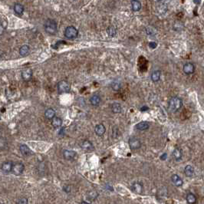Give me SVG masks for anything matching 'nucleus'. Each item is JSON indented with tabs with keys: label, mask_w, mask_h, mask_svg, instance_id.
<instances>
[{
	"label": "nucleus",
	"mask_w": 204,
	"mask_h": 204,
	"mask_svg": "<svg viewBox=\"0 0 204 204\" xmlns=\"http://www.w3.org/2000/svg\"><path fill=\"white\" fill-rule=\"evenodd\" d=\"M45 118H46L47 119L52 120V119L55 117V111L52 108L47 109L45 112Z\"/></svg>",
	"instance_id": "obj_22"
},
{
	"label": "nucleus",
	"mask_w": 204,
	"mask_h": 204,
	"mask_svg": "<svg viewBox=\"0 0 204 204\" xmlns=\"http://www.w3.org/2000/svg\"><path fill=\"white\" fill-rule=\"evenodd\" d=\"M76 155V153L73 151V150H65L63 152V156L65 160H71L72 159H74V157Z\"/></svg>",
	"instance_id": "obj_15"
},
{
	"label": "nucleus",
	"mask_w": 204,
	"mask_h": 204,
	"mask_svg": "<svg viewBox=\"0 0 204 204\" xmlns=\"http://www.w3.org/2000/svg\"><path fill=\"white\" fill-rule=\"evenodd\" d=\"M81 147L82 148V150L87 152H90L94 150V145L92 144V143L89 140H84L83 142L81 144Z\"/></svg>",
	"instance_id": "obj_9"
},
{
	"label": "nucleus",
	"mask_w": 204,
	"mask_h": 204,
	"mask_svg": "<svg viewBox=\"0 0 204 204\" xmlns=\"http://www.w3.org/2000/svg\"><path fill=\"white\" fill-rule=\"evenodd\" d=\"M101 97L98 94H94L91 96V98H90V102L93 106H98L99 105V104L101 103Z\"/></svg>",
	"instance_id": "obj_18"
},
{
	"label": "nucleus",
	"mask_w": 204,
	"mask_h": 204,
	"mask_svg": "<svg viewBox=\"0 0 204 204\" xmlns=\"http://www.w3.org/2000/svg\"><path fill=\"white\" fill-rule=\"evenodd\" d=\"M13 167V163L12 161H5L2 164V170L5 173H9L12 171Z\"/></svg>",
	"instance_id": "obj_10"
},
{
	"label": "nucleus",
	"mask_w": 204,
	"mask_h": 204,
	"mask_svg": "<svg viewBox=\"0 0 204 204\" xmlns=\"http://www.w3.org/2000/svg\"><path fill=\"white\" fill-rule=\"evenodd\" d=\"M128 144H129V147L132 150H138L141 147V142L140 139L135 137H131L129 138Z\"/></svg>",
	"instance_id": "obj_5"
},
{
	"label": "nucleus",
	"mask_w": 204,
	"mask_h": 204,
	"mask_svg": "<svg viewBox=\"0 0 204 204\" xmlns=\"http://www.w3.org/2000/svg\"><path fill=\"white\" fill-rule=\"evenodd\" d=\"M106 131V128L104 124H99L98 125L95 126L94 128V132L98 136H103Z\"/></svg>",
	"instance_id": "obj_13"
},
{
	"label": "nucleus",
	"mask_w": 204,
	"mask_h": 204,
	"mask_svg": "<svg viewBox=\"0 0 204 204\" xmlns=\"http://www.w3.org/2000/svg\"><path fill=\"white\" fill-rule=\"evenodd\" d=\"M107 33H108V36H110V37H115L116 35H117V30H116V29L114 26L111 25V26H109L107 29Z\"/></svg>",
	"instance_id": "obj_28"
},
{
	"label": "nucleus",
	"mask_w": 204,
	"mask_h": 204,
	"mask_svg": "<svg viewBox=\"0 0 204 204\" xmlns=\"http://www.w3.org/2000/svg\"><path fill=\"white\" fill-rule=\"evenodd\" d=\"M148 45H149V47H150V49H156L157 46V42H150V43L148 44Z\"/></svg>",
	"instance_id": "obj_33"
},
{
	"label": "nucleus",
	"mask_w": 204,
	"mask_h": 204,
	"mask_svg": "<svg viewBox=\"0 0 204 204\" xmlns=\"http://www.w3.org/2000/svg\"><path fill=\"white\" fill-rule=\"evenodd\" d=\"M7 147V142L5 138H0V150H5V148Z\"/></svg>",
	"instance_id": "obj_29"
},
{
	"label": "nucleus",
	"mask_w": 204,
	"mask_h": 204,
	"mask_svg": "<svg viewBox=\"0 0 204 204\" xmlns=\"http://www.w3.org/2000/svg\"><path fill=\"white\" fill-rule=\"evenodd\" d=\"M167 154L166 153H163V154L160 156V160H165L166 159H167Z\"/></svg>",
	"instance_id": "obj_34"
},
{
	"label": "nucleus",
	"mask_w": 204,
	"mask_h": 204,
	"mask_svg": "<svg viewBox=\"0 0 204 204\" xmlns=\"http://www.w3.org/2000/svg\"><path fill=\"white\" fill-rule=\"evenodd\" d=\"M111 87H112V88H113L114 91H118V90L121 88V84H120V83H118V82L115 81V82L112 83Z\"/></svg>",
	"instance_id": "obj_31"
},
{
	"label": "nucleus",
	"mask_w": 204,
	"mask_h": 204,
	"mask_svg": "<svg viewBox=\"0 0 204 204\" xmlns=\"http://www.w3.org/2000/svg\"><path fill=\"white\" fill-rule=\"evenodd\" d=\"M183 71L186 74H192L195 71V65L191 62H187L183 65Z\"/></svg>",
	"instance_id": "obj_7"
},
{
	"label": "nucleus",
	"mask_w": 204,
	"mask_h": 204,
	"mask_svg": "<svg viewBox=\"0 0 204 204\" xmlns=\"http://www.w3.org/2000/svg\"><path fill=\"white\" fill-rule=\"evenodd\" d=\"M160 77H161V71L157 70V71H153L151 74V80L153 82H157V81H160Z\"/></svg>",
	"instance_id": "obj_21"
},
{
	"label": "nucleus",
	"mask_w": 204,
	"mask_h": 204,
	"mask_svg": "<svg viewBox=\"0 0 204 204\" xmlns=\"http://www.w3.org/2000/svg\"><path fill=\"white\" fill-rule=\"evenodd\" d=\"M135 128L139 130H146L150 128V124L147 121H141L135 126Z\"/></svg>",
	"instance_id": "obj_17"
},
{
	"label": "nucleus",
	"mask_w": 204,
	"mask_h": 204,
	"mask_svg": "<svg viewBox=\"0 0 204 204\" xmlns=\"http://www.w3.org/2000/svg\"><path fill=\"white\" fill-rule=\"evenodd\" d=\"M29 45H22L19 49V54H21L22 56H26V55H28V54L29 53Z\"/></svg>",
	"instance_id": "obj_25"
},
{
	"label": "nucleus",
	"mask_w": 204,
	"mask_h": 204,
	"mask_svg": "<svg viewBox=\"0 0 204 204\" xmlns=\"http://www.w3.org/2000/svg\"><path fill=\"white\" fill-rule=\"evenodd\" d=\"M185 175L188 177H191L194 174V168L191 165H187L184 168Z\"/></svg>",
	"instance_id": "obj_19"
},
{
	"label": "nucleus",
	"mask_w": 204,
	"mask_h": 204,
	"mask_svg": "<svg viewBox=\"0 0 204 204\" xmlns=\"http://www.w3.org/2000/svg\"><path fill=\"white\" fill-rule=\"evenodd\" d=\"M187 201L189 204H195L197 203V197L193 193H189L187 195Z\"/></svg>",
	"instance_id": "obj_27"
},
{
	"label": "nucleus",
	"mask_w": 204,
	"mask_h": 204,
	"mask_svg": "<svg viewBox=\"0 0 204 204\" xmlns=\"http://www.w3.org/2000/svg\"><path fill=\"white\" fill-rule=\"evenodd\" d=\"M81 204H90V203H87V202H84V201H83V202H81Z\"/></svg>",
	"instance_id": "obj_36"
},
{
	"label": "nucleus",
	"mask_w": 204,
	"mask_h": 204,
	"mask_svg": "<svg viewBox=\"0 0 204 204\" xmlns=\"http://www.w3.org/2000/svg\"><path fill=\"white\" fill-rule=\"evenodd\" d=\"M146 32H147V34L149 35H153L155 34L156 31H155L154 29H153V28L148 27L146 29Z\"/></svg>",
	"instance_id": "obj_30"
},
{
	"label": "nucleus",
	"mask_w": 204,
	"mask_h": 204,
	"mask_svg": "<svg viewBox=\"0 0 204 204\" xmlns=\"http://www.w3.org/2000/svg\"><path fill=\"white\" fill-rule=\"evenodd\" d=\"M44 28L45 32L50 35H55L58 32L57 22L52 19H49L45 21L44 24Z\"/></svg>",
	"instance_id": "obj_2"
},
{
	"label": "nucleus",
	"mask_w": 204,
	"mask_h": 204,
	"mask_svg": "<svg viewBox=\"0 0 204 204\" xmlns=\"http://www.w3.org/2000/svg\"><path fill=\"white\" fill-rule=\"evenodd\" d=\"M64 36L68 39H74L78 37V31L76 28L74 26H68L65 29L64 31Z\"/></svg>",
	"instance_id": "obj_3"
},
{
	"label": "nucleus",
	"mask_w": 204,
	"mask_h": 204,
	"mask_svg": "<svg viewBox=\"0 0 204 204\" xmlns=\"http://www.w3.org/2000/svg\"><path fill=\"white\" fill-rule=\"evenodd\" d=\"M1 204H3V203H1Z\"/></svg>",
	"instance_id": "obj_38"
},
{
	"label": "nucleus",
	"mask_w": 204,
	"mask_h": 204,
	"mask_svg": "<svg viewBox=\"0 0 204 204\" xmlns=\"http://www.w3.org/2000/svg\"><path fill=\"white\" fill-rule=\"evenodd\" d=\"M131 189L133 190L134 193H138V194H140L143 191L142 183H140L139 182L134 183L132 186H131Z\"/></svg>",
	"instance_id": "obj_12"
},
{
	"label": "nucleus",
	"mask_w": 204,
	"mask_h": 204,
	"mask_svg": "<svg viewBox=\"0 0 204 204\" xmlns=\"http://www.w3.org/2000/svg\"><path fill=\"white\" fill-rule=\"evenodd\" d=\"M14 11H15V13H16L17 15H21L24 13V7H23V5H22V4L16 3V4H15V5H14Z\"/></svg>",
	"instance_id": "obj_23"
},
{
	"label": "nucleus",
	"mask_w": 204,
	"mask_h": 204,
	"mask_svg": "<svg viewBox=\"0 0 204 204\" xmlns=\"http://www.w3.org/2000/svg\"><path fill=\"white\" fill-rule=\"evenodd\" d=\"M171 181H172L173 184L176 187H181L183 183V179L177 174H173L171 176Z\"/></svg>",
	"instance_id": "obj_11"
},
{
	"label": "nucleus",
	"mask_w": 204,
	"mask_h": 204,
	"mask_svg": "<svg viewBox=\"0 0 204 204\" xmlns=\"http://www.w3.org/2000/svg\"><path fill=\"white\" fill-rule=\"evenodd\" d=\"M24 169H25V166H24L23 163H16L15 164H13L12 172L15 175H16V176H19V175H21L23 173Z\"/></svg>",
	"instance_id": "obj_6"
},
{
	"label": "nucleus",
	"mask_w": 204,
	"mask_h": 204,
	"mask_svg": "<svg viewBox=\"0 0 204 204\" xmlns=\"http://www.w3.org/2000/svg\"><path fill=\"white\" fill-rule=\"evenodd\" d=\"M193 3H197V4H199V3H200V2H199V1H193Z\"/></svg>",
	"instance_id": "obj_37"
},
{
	"label": "nucleus",
	"mask_w": 204,
	"mask_h": 204,
	"mask_svg": "<svg viewBox=\"0 0 204 204\" xmlns=\"http://www.w3.org/2000/svg\"><path fill=\"white\" fill-rule=\"evenodd\" d=\"M20 152L22 153L23 156H30L32 154V151L30 150V148L25 144H22L19 147Z\"/></svg>",
	"instance_id": "obj_14"
},
{
	"label": "nucleus",
	"mask_w": 204,
	"mask_h": 204,
	"mask_svg": "<svg viewBox=\"0 0 204 204\" xmlns=\"http://www.w3.org/2000/svg\"><path fill=\"white\" fill-rule=\"evenodd\" d=\"M62 124V120L60 118L58 117H54L52 120V125L54 127V128H60Z\"/></svg>",
	"instance_id": "obj_24"
},
{
	"label": "nucleus",
	"mask_w": 204,
	"mask_h": 204,
	"mask_svg": "<svg viewBox=\"0 0 204 204\" xmlns=\"http://www.w3.org/2000/svg\"><path fill=\"white\" fill-rule=\"evenodd\" d=\"M111 111H112V112L114 114L121 113V110H122L121 104H118V103L112 104L111 106Z\"/></svg>",
	"instance_id": "obj_26"
},
{
	"label": "nucleus",
	"mask_w": 204,
	"mask_h": 204,
	"mask_svg": "<svg viewBox=\"0 0 204 204\" xmlns=\"http://www.w3.org/2000/svg\"><path fill=\"white\" fill-rule=\"evenodd\" d=\"M183 101L178 97H173L168 102V109L171 113H175L182 108Z\"/></svg>",
	"instance_id": "obj_1"
},
{
	"label": "nucleus",
	"mask_w": 204,
	"mask_h": 204,
	"mask_svg": "<svg viewBox=\"0 0 204 204\" xmlns=\"http://www.w3.org/2000/svg\"><path fill=\"white\" fill-rule=\"evenodd\" d=\"M33 74L32 70L31 68H25L22 71V78L25 81H29L31 80Z\"/></svg>",
	"instance_id": "obj_8"
},
{
	"label": "nucleus",
	"mask_w": 204,
	"mask_h": 204,
	"mask_svg": "<svg viewBox=\"0 0 204 204\" xmlns=\"http://www.w3.org/2000/svg\"><path fill=\"white\" fill-rule=\"evenodd\" d=\"M147 110H148V108L147 107V106H144V107H142V108H141V111H147Z\"/></svg>",
	"instance_id": "obj_35"
},
{
	"label": "nucleus",
	"mask_w": 204,
	"mask_h": 204,
	"mask_svg": "<svg viewBox=\"0 0 204 204\" xmlns=\"http://www.w3.org/2000/svg\"><path fill=\"white\" fill-rule=\"evenodd\" d=\"M17 204H28V199L25 197H22L18 201Z\"/></svg>",
	"instance_id": "obj_32"
},
{
	"label": "nucleus",
	"mask_w": 204,
	"mask_h": 204,
	"mask_svg": "<svg viewBox=\"0 0 204 204\" xmlns=\"http://www.w3.org/2000/svg\"><path fill=\"white\" fill-rule=\"evenodd\" d=\"M131 7H132V9L134 12H138L140 11V9H141V3H140V1H138V0H132L131 2Z\"/></svg>",
	"instance_id": "obj_20"
},
{
	"label": "nucleus",
	"mask_w": 204,
	"mask_h": 204,
	"mask_svg": "<svg viewBox=\"0 0 204 204\" xmlns=\"http://www.w3.org/2000/svg\"><path fill=\"white\" fill-rule=\"evenodd\" d=\"M173 157H174V159L177 161H179L182 159L183 157V152L182 150L180 148H175L174 150L173 151Z\"/></svg>",
	"instance_id": "obj_16"
},
{
	"label": "nucleus",
	"mask_w": 204,
	"mask_h": 204,
	"mask_svg": "<svg viewBox=\"0 0 204 204\" xmlns=\"http://www.w3.org/2000/svg\"><path fill=\"white\" fill-rule=\"evenodd\" d=\"M57 88H58V90L59 92L66 93V92H68L71 90V84L67 81L62 80V81H59L58 83Z\"/></svg>",
	"instance_id": "obj_4"
}]
</instances>
